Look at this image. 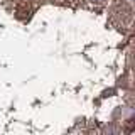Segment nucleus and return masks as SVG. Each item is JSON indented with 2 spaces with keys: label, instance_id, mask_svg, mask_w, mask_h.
Returning a JSON list of instances; mask_svg holds the SVG:
<instances>
[{
  "label": "nucleus",
  "instance_id": "nucleus-1",
  "mask_svg": "<svg viewBox=\"0 0 135 135\" xmlns=\"http://www.w3.org/2000/svg\"><path fill=\"white\" fill-rule=\"evenodd\" d=\"M112 15H113V20L122 27H130L132 25V7L128 3L125 2L117 3L112 8Z\"/></svg>",
  "mask_w": 135,
  "mask_h": 135
},
{
  "label": "nucleus",
  "instance_id": "nucleus-2",
  "mask_svg": "<svg viewBox=\"0 0 135 135\" xmlns=\"http://www.w3.org/2000/svg\"><path fill=\"white\" fill-rule=\"evenodd\" d=\"M29 14H31V8H29L27 3H22V5L17 7V17H19V19H25Z\"/></svg>",
  "mask_w": 135,
  "mask_h": 135
}]
</instances>
